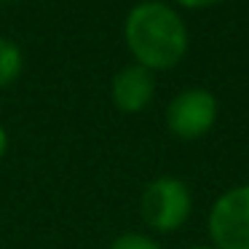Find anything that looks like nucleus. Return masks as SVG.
Masks as SVG:
<instances>
[{
  "instance_id": "obj_1",
  "label": "nucleus",
  "mask_w": 249,
  "mask_h": 249,
  "mask_svg": "<svg viewBox=\"0 0 249 249\" xmlns=\"http://www.w3.org/2000/svg\"><path fill=\"white\" fill-rule=\"evenodd\" d=\"M124 40L137 65L153 72L177 67L190 49L185 19L163 0H142L126 14Z\"/></svg>"
},
{
  "instance_id": "obj_2",
  "label": "nucleus",
  "mask_w": 249,
  "mask_h": 249,
  "mask_svg": "<svg viewBox=\"0 0 249 249\" xmlns=\"http://www.w3.org/2000/svg\"><path fill=\"white\" fill-rule=\"evenodd\" d=\"M193 209L190 188L179 177H158L142 190V222L156 233H174L188 222Z\"/></svg>"
},
{
  "instance_id": "obj_3",
  "label": "nucleus",
  "mask_w": 249,
  "mask_h": 249,
  "mask_svg": "<svg viewBox=\"0 0 249 249\" xmlns=\"http://www.w3.org/2000/svg\"><path fill=\"white\" fill-rule=\"evenodd\" d=\"M209 238L217 249H249V185L231 188L209 209Z\"/></svg>"
},
{
  "instance_id": "obj_4",
  "label": "nucleus",
  "mask_w": 249,
  "mask_h": 249,
  "mask_svg": "<svg viewBox=\"0 0 249 249\" xmlns=\"http://www.w3.org/2000/svg\"><path fill=\"white\" fill-rule=\"evenodd\" d=\"M217 97L209 89H185L169 102L166 107V126L177 140L193 142L206 137L214 129L217 121Z\"/></svg>"
},
{
  "instance_id": "obj_5",
  "label": "nucleus",
  "mask_w": 249,
  "mask_h": 249,
  "mask_svg": "<svg viewBox=\"0 0 249 249\" xmlns=\"http://www.w3.org/2000/svg\"><path fill=\"white\" fill-rule=\"evenodd\" d=\"M153 97H156V72L147 70V67L131 62V65L121 67L113 75L110 99L121 113L126 115L142 113L153 102Z\"/></svg>"
},
{
  "instance_id": "obj_6",
  "label": "nucleus",
  "mask_w": 249,
  "mask_h": 249,
  "mask_svg": "<svg viewBox=\"0 0 249 249\" xmlns=\"http://www.w3.org/2000/svg\"><path fill=\"white\" fill-rule=\"evenodd\" d=\"M24 67V54L14 40L0 38V89H8L11 83H17V78L22 75Z\"/></svg>"
},
{
  "instance_id": "obj_7",
  "label": "nucleus",
  "mask_w": 249,
  "mask_h": 249,
  "mask_svg": "<svg viewBox=\"0 0 249 249\" xmlns=\"http://www.w3.org/2000/svg\"><path fill=\"white\" fill-rule=\"evenodd\" d=\"M110 249H163L156 238L145 236V233H121L118 238H113Z\"/></svg>"
},
{
  "instance_id": "obj_8",
  "label": "nucleus",
  "mask_w": 249,
  "mask_h": 249,
  "mask_svg": "<svg viewBox=\"0 0 249 249\" xmlns=\"http://www.w3.org/2000/svg\"><path fill=\"white\" fill-rule=\"evenodd\" d=\"M172 3L179 8H188V11H204V8L220 6L222 0H172Z\"/></svg>"
},
{
  "instance_id": "obj_9",
  "label": "nucleus",
  "mask_w": 249,
  "mask_h": 249,
  "mask_svg": "<svg viewBox=\"0 0 249 249\" xmlns=\"http://www.w3.org/2000/svg\"><path fill=\"white\" fill-rule=\"evenodd\" d=\"M6 147H8V134H6V129L0 126V161H3V156H6Z\"/></svg>"
},
{
  "instance_id": "obj_10",
  "label": "nucleus",
  "mask_w": 249,
  "mask_h": 249,
  "mask_svg": "<svg viewBox=\"0 0 249 249\" xmlns=\"http://www.w3.org/2000/svg\"><path fill=\"white\" fill-rule=\"evenodd\" d=\"M190 249H217V247H212V244H209V247H206V244H201V247H190Z\"/></svg>"
}]
</instances>
